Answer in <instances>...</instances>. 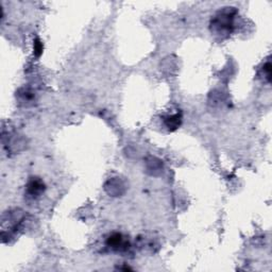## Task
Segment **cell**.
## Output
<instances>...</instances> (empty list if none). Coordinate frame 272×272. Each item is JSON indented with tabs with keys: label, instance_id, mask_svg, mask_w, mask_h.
<instances>
[{
	"label": "cell",
	"instance_id": "7a4b0ae2",
	"mask_svg": "<svg viewBox=\"0 0 272 272\" xmlns=\"http://www.w3.org/2000/svg\"><path fill=\"white\" fill-rule=\"evenodd\" d=\"M44 191H45V184L41 179L31 178L29 180L26 188V196L28 198L34 200L38 197H41Z\"/></svg>",
	"mask_w": 272,
	"mask_h": 272
},
{
	"label": "cell",
	"instance_id": "6da1fadb",
	"mask_svg": "<svg viewBox=\"0 0 272 272\" xmlns=\"http://www.w3.org/2000/svg\"><path fill=\"white\" fill-rule=\"evenodd\" d=\"M236 11L228 10V11L219 12L210 23L211 32L220 36H228L233 31L234 28V16Z\"/></svg>",
	"mask_w": 272,
	"mask_h": 272
},
{
	"label": "cell",
	"instance_id": "3957f363",
	"mask_svg": "<svg viewBox=\"0 0 272 272\" xmlns=\"http://www.w3.org/2000/svg\"><path fill=\"white\" fill-rule=\"evenodd\" d=\"M106 246L114 251H126L129 249V241L122 234L113 233L106 240Z\"/></svg>",
	"mask_w": 272,
	"mask_h": 272
},
{
	"label": "cell",
	"instance_id": "277c9868",
	"mask_svg": "<svg viewBox=\"0 0 272 272\" xmlns=\"http://www.w3.org/2000/svg\"><path fill=\"white\" fill-rule=\"evenodd\" d=\"M164 123L168 130L175 131L180 127L181 123H182V115H181V113H178L173 116H167L164 118Z\"/></svg>",
	"mask_w": 272,
	"mask_h": 272
}]
</instances>
